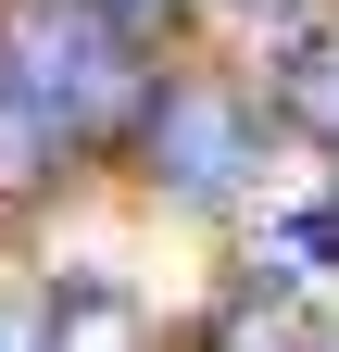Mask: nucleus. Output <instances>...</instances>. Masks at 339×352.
Segmentation results:
<instances>
[{
	"label": "nucleus",
	"mask_w": 339,
	"mask_h": 352,
	"mask_svg": "<svg viewBox=\"0 0 339 352\" xmlns=\"http://www.w3.org/2000/svg\"><path fill=\"white\" fill-rule=\"evenodd\" d=\"M0 76H13L63 139H101L126 113V88H139V38L113 13H89V0H25L13 38H0Z\"/></svg>",
	"instance_id": "f257e3e1"
},
{
	"label": "nucleus",
	"mask_w": 339,
	"mask_h": 352,
	"mask_svg": "<svg viewBox=\"0 0 339 352\" xmlns=\"http://www.w3.org/2000/svg\"><path fill=\"white\" fill-rule=\"evenodd\" d=\"M151 151H163V189H201V201H226V189H239V113H226V101H201V88H163Z\"/></svg>",
	"instance_id": "f03ea898"
},
{
	"label": "nucleus",
	"mask_w": 339,
	"mask_h": 352,
	"mask_svg": "<svg viewBox=\"0 0 339 352\" xmlns=\"http://www.w3.org/2000/svg\"><path fill=\"white\" fill-rule=\"evenodd\" d=\"M289 113H302L314 139H339V51L327 38H289Z\"/></svg>",
	"instance_id": "7ed1b4c3"
},
{
	"label": "nucleus",
	"mask_w": 339,
	"mask_h": 352,
	"mask_svg": "<svg viewBox=\"0 0 339 352\" xmlns=\"http://www.w3.org/2000/svg\"><path fill=\"white\" fill-rule=\"evenodd\" d=\"M277 264H339V201H302V214H277Z\"/></svg>",
	"instance_id": "20e7f679"
},
{
	"label": "nucleus",
	"mask_w": 339,
	"mask_h": 352,
	"mask_svg": "<svg viewBox=\"0 0 339 352\" xmlns=\"http://www.w3.org/2000/svg\"><path fill=\"white\" fill-rule=\"evenodd\" d=\"M89 13H113L126 38H139V25H163V13H176V0H89Z\"/></svg>",
	"instance_id": "39448f33"
},
{
	"label": "nucleus",
	"mask_w": 339,
	"mask_h": 352,
	"mask_svg": "<svg viewBox=\"0 0 339 352\" xmlns=\"http://www.w3.org/2000/svg\"><path fill=\"white\" fill-rule=\"evenodd\" d=\"M0 352H38V340H25V327H13V315H0Z\"/></svg>",
	"instance_id": "423d86ee"
},
{
	"label": "nucleus",
	"mask_w": 339,
	"mask_h": 352,
	"mask_svg": "<svg viewBox=\"0 0 339 352\" xmlns=\"http://www.w3.org/2000/svg\"><path fill=\"white\" fill-rule=\"evenodd\" d=\"M251 13H289V0H251Z\"/></svg>",
	"instance_id": "0eeeda50"
},
{
	"label": "nucleus",
	"mask_w": 339,
	"mask_h": 352,
	"mask_svg": "<svg viewBox=\"0 0 339 352\" xmlns=\"http://www.w3.org/2000/svg\"><path fill=\"white\" fill-rule=\"evenodd\" d=\"M327 352H339V340H327Z\"/></svg>",
	"instance_id": "6e6552de"
}]
</instances>
